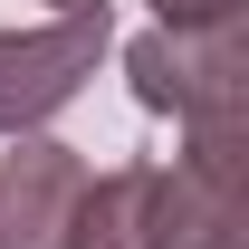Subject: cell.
I'll return each mask as SVG.
<instances>
[{"instance_id": "3957f363", "label": "cell", "mask_w": 249, "mask_h": 249, "mask_svg": "<svg viewBox=\"0 0 249 249\" xmlns=\"http://www.w3.org/2000/svg\"><path fill=\"white\" fill-rule=\"evenodd\" d=\"M106 38H115L106 10H58L48 29H0V134H38L96 77Z\"/></svg>"}, {"instance_id": "8992f818", "label": "cell", "mask_w": 249, "mask_h": 249, "mask_svg": "<svg viewBox=\"0 0 249 249\" xmlns=\"http://www.w3.org/2000/svg\"><path fill=\"white\" fill-rule=\"evenodd\" d=\"M58 10H106V0H58Z\"/></svg>"}, {"instance_id": "6da1fadb", "label": "cell", "mask_w": 249, "mask_h": 249, "mask_svg": "<svg viewBox=\"0 0 249 249\" xmlns=\"http://www.w3.org/2000/svg\"><path fill=\"white\" fill-rule=\"evenodd\" d=\"M124 77H134V106L182 115V134L240 124L249 115V19H220V29H144V38H124Z\"/></svg>"}, {"instance_id": "5b68a950", "label": "cell", "mask_w": 249, "mask_h": 249, "mask_svg": "<svg viewBox=\"0 0 249 249\" xmlns=\"http://www.w3.org/2000/svg\"><path fill=\"white\" fill-rule=\"evenodd\" d=\"M220 19H249V0H154V29H220Z\"/></svg>"}, {"instance_id": "277c9868", "label": "cell", "mask_w": 249, "mask_h": 249, "mask_svg": "<svg viewBox=\"0 0 249 249\" xmlns=\"http://www.w3.org/2000/svg\"><path fill=\"white\" fill-rule=\"evenodd\" d=\"M77 192H87L77 144H58V134H19V154H0V249H58Z\"/></svg>"}, {"instance_id": "7a4b0ae2", "label": "cell", "mask_w": 249, "mask_h": 249, "mask_svg": "<svg viewBox=\"0 0 249 249\" xmlns=\"http://www.w3.org/2000/svg\"><path fill=\"white\" fill-rule=\"evenodd\" d=\"M58 249H211V220L182 163H115V173H87Z\"/></svg>"}]
</instances>
